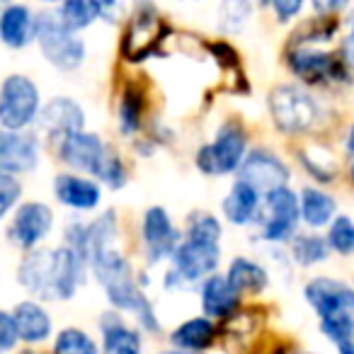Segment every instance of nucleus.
<instances>
[{
  "label": "nucleus",
  "mask_w": 354,
  "mask_h": 354,
  "mask_svg": "<svg viewBox=\"0 0 354 354\" xmlns=\"http://www.w3.org/2000/svg\"><path fill=\"white\" fill-rule=\"evenodd\" d=\"M88 267L104 289V296L117 313H133L146 333H158L160 323L156 318L151 301L146 299L133 279L129 260L117 250V216L112 212L95 218L85 226Z\"/></svg>",
  "instance_id": "obj_1"
},
{
  "label": "nucleus",
  "mask_w": 354,
  "mask_h": 354,
  "mask_svg": "<svg viewBox=\"0 0 354 354\" xmlns=\"http://www.w3.org/2000/svg\"><path fill=\"white\" fill-rule=\"evenodd\" d=\"M221 262V223L212 214L192 216L187 238L177 243L170 255V272L165 274L167 289H187L218 270Z\"/></svg>",
  "instance_id": "obj_2"
},
{
  "label": "nucleus",
  "mask_w": 354,
  "mask_h": 354,
  "mask_svg": "<svg viewBox=\"0 0 354 354\" xmlns=\"http://www.w3.org/2000/svg\"><path fill=\"white\" fill-rule=\"evenodd\" d=\"M304 296L320 320V333L337 349L354 354V291L347 281L315 277L306 284Z\"/></svg>",
  "instance_id": "obj_3"
},
{
  "label": "nucleus",
  "mask_w": 354,
  "mask_h": 354,
  "mask_svg": "<svg viewBox=\"0 0 354 354\" xmlns=\"http://www.w3.org/2000/svg\"><path fill=\"white\" fill-rule=\"evenodd\" d=\"M59 153L66 165L75 167L80 172H90L97 180H102L107 187L119 189L127 183L124 162L114 153L107 151V146H104L97 133H88V131L71 133V136L61 138Z\"/></svg>",
  "instance_id": "obj_4"
},
{
  "label": "nucleus",
  "mask_w": 354,
  "mask_h": 354,
  "mask_svg": "<svg viewBox=\"0 0 354 354\" xmlns=\"http://www.w3.org/2000/svg\"><path fill=\"white\" fill-rule=\"evenodd\" d=\"M39 114V90L27 75L12 73L0 85V124L8 131L27 129Z\"/></svg>",
  "instance_id": "obj_5"
},
{
  "label": "nucleus",
  "mask_w": 354,
  "mask_h": 354,
  "mask_svg": "<svg viewBox=\"0 0 354 354\" xmlns=\"http://www.w3.org/2000/svg\"><path fill=\"white\" fill-rule=\"evenodd\" d=\"M35 39L39 41L41 54L59 71H73L83 64L85 44L73 32L64 30L54 15H39L35 20Z\"/></svg>",
  "instance_id": "obj_6"
},
{
  "label": "nucleus",
  "mask_w": 354,
  "mask_h": 354,
  "mask_svg": "<svg viewBox=\"0 0 354 354\" xmlns=\"http://www.w3.org/2000/svg\"><path fill=\"white\" fill-rule=\"evenodd\" d=\"M270 112L277 129L284 133H304L315 124L318 107L313 97L294 85H279L270 95Z\"/></svg>",
  "instance_id": "obj_7"
},
{
  "label": "nucleus",
  "mask_w": 354,
  "mask_h": 354,
  "mask_svg": "<svg viewBox=\"0 0 354 354\" xmlns=\"http://www.w3.org/2000/svg\"><path fill=\"white\" fill-rule=\"evenodd\" d=\"M245 158V133L236 124H226L209 146L199 148L197 165L207 175H228L241 167Z\"/></svg>",
  "instance_id": "obj_8"
},
{
  "label": "nucleus",
  "mask_w": 354,
  "mask_h": 354,
  "mask_svg": "<svg viewBox=\"0 0 354 354\" xmlns=\"http://www.w3.org/2000/svg\"><path fill=\"white\" fill-rule=\"evenodd\" d=\"M299 226V197L289 187H279L265 194V216H262V241H291Z\"/></svg>",
  "instance_id": "obj_9"
},
{
  "label": "nucleus",
  "mask_w": 354,
  "mask_h": 354,
  "mask_svg": "<svg viewBox=\"0 0 354 354\" xmlns=\"http://www.w3.org/2000/svg\"><path fill=\"white\" fill-rule=\"evenodd\" d=\"M243 183H248L252 189H255L260 197L274 192L279 187H286L289 183V170L286 165L270 151H252L243 158L241 162V177Z\"/></svg>",
  "instance_id": "obj_10"
},
{
  "label": "nucleus",
  "mask_w": 354,
  "mask_h": 354,
  "mask_svg": "<svg viewBox=\"0 0 354 354\" xmlns=\"http://www.w3.org/2000/svg\"><path fill=\"white\" fill-rule=\"evenodd\" d=\"M54 228V214L46 204L27 202L17 209L10 226V238L22 250H35Z\"/></svg>",
  "instance_id": "obj_11"
},
{
  "label": "nucleus",
  "mask_w": 354,
  "mask_h": 354,
  "mask_svg": "<svg viewBox=\"0 0 354 354\" xmlns=\"http://www.w3.org/2000/svg\"><path fill=\"white\" fill-rule=\"evenodd\" d=\"M143 245H146V255L151 262L170 260L175 252L177 243H180V231L172 226L170 216L162 207H151L143 216Z\"/></svg>",
  "instance_id": "obj_12"
},
{
  "label": "nucleus",
  "mask_w": 354,
  "mask_h": 354,
  "mask_svg": "<svg viewBox=\"0 0 354 354\" xmlns=\"http://www.w3.org/2000/svg\"><path fill=\"white\" fill-rule=\"evenodd\" d=\"M39 162V141L35 133L0 131V172L20 175L32 172Z\"/></svg>",
  "instance_id": "obj_13"
},
{
  "label": "nucleus",
  "mask_w": 354,
  "mask_h": 354,
  "mask_svg": "<svg viewBox=\"0 0 354 354\" xmlns=\"http://www.w3.org/2000/svg\"><path fill=\"white\" fill-rule=\"evenodd\" d=\"M17 281L37 299L54 301V250H30L20 262Z\"/></svg>",
  "instance_id": "obj_14"
},
{
  "label": "nucleus",
  "mask_w": 354,
  "mask_h": 354,
  "mask_svg": "<svg viewBox=\"0 0 354 354\" xmlns=\"http://www.w3.org/2000/svg\"><path fill=\"white\" fill-rule=\"evenodd\" d=\"M10 315L17 330V339L25 344H41L54 333L51 313L39 301H20V304L12 308Z\"/></svg>",
  "instance_id": "obj_15"
},
{
  "label": "nucleus",
  "mask_w": 354,
  "mask_h": 354,
  "mask_svg": "<svg viewBox=\"0 0 354 354\" xmlns=\"http://www.w3.org/2000/svg\"><path fill=\"white\" fill-rule=\"evenodd\" d=\"M37 119H39V127L44 129L46 133L61 136V138L71 136V133H75V131H83V127H85L83 107L68 97H56V100H51V102H46L44 109L37 114Z\"/></svg>",
  "instance_id": "obj_16"
},
{
  "label": "nucleus",
  "mask_w": 354,
  "mask_h": 354,
  "mask_svg": "<svg viewBox=\"0 0 354 354\" xmlns=\"http://www.w3.org/2000/svg\"><path fill=\"white\" fill-rule=\"evenodd\" d=\"M102 352L100 354H143V337L136 328L124 323L122 313L100 315Z\"/></svg>",
  "instance_id": "obj_17"
},
{
  "label": "nucleus",
  "mask_w": 354,
  "mask_h": 354,
  "mask_svg": "<svg viewBox=\"0 0 354 354\" xmlns=\"http://www.w3.org/2000/svg\"><path fill=\"white\" fill-rule=\"evenodd\" d=\"M199 296H202V308L204 315L212 320L216 318H231L233 313L241 306V294L231 289V284L226 281L223 274H209L207 279L202 281V289H199Z\"/></svg>",
  "instance_id": "obj_18"
},
{
  "label": "nucleus",
  "mask_w": 354,
  "mask_h": 354,
  "mask_svg": "<svg viewBox=\"0 0 354 354\" xmlns=\"http://www.w3.org/2000/svg\"><path fill=\"white\" fill-rule=\"evenodd\" d=\"M214 342H216V323L207 315H194L170 333V344L177 352L202 354Z\"/></svg>",
  "instance_id": "obj_19"
},
{
  "label": "nucleus",
  "mask_w": 354,
  "mask_h": 354,
  "mask_svg": "<svg viewBox=\"0 0 354 354\" xmlns=\"http://www.w3.org/2000/svg\"><path fill=\"white\" fill-rule=\"evenodd\" d=\"M54 194L61 204L71 209H78V212H90L100 204L102 197V189L88 180V177H78V175H59L54 180Z\"/></svg>",
  "instance_id": "obj_20"
},
{
  "label": "nucleus",
  "mask_w": 354,
  "mask_h": 354,
  "mask_svg": "<svg viewBox=\"0 0 354 354\" xmlns=\"http://www.w3.org/2000/svg\"><path fill=\"white\" fill-rule=\"evenodd\" d=\"M35 39V17L27 6H10L0 15V41L22 49Z\"/></svg>",
  "instance_id": "obj_21"
},
{
  "label": "nucleus",
  "mask_w": 354,
  "mask_h": 354,
  "mask_svg": "<svg viewBox=\"0 0 354 354\" xmlns=\"http://www.w3.org/2000/svg\"><path fill=\"white\" fill-rule=\"evenodd\" d=\"M260 202H262L260 194L248 183L238 180L231 187V192H228V197L223 199V216H226L233 226H248L252 218H257Z\"/></svg>",
  "instance_id": "obj_22"
},
{
  "label": "nucleus",
  "mask_w": 354,
  "mask_h": 354,
  "mask_svg": "<svg viewBox=\"0 0 354 354\" xmlns=\"http://www.w3.org/2000/svg\"><path fill=\"white\" fill-rule=\"evenodd\" d=\"M226 281L236 294H260L270 284V274L257 262L248 260V257H236L226 272Z\"/></svg>",
  "instance_id": "obj_23"
},
{
  "label": "nucleus",
  "mask_w": 354,
  "mask_h": 354,
  "mask_svg": "<svg viewBox=\"0 0 354 354\" xmlns=\"http://www.w3.org/2000/svg\"><path fill=\"white\" fill-rule=\"evenodd\" d=\"M335 209H337V202L330 194L320 192V189H304L299 202V218H304L310 228H320L330 223Z\"/></svg>",
  "instance_id": "obj_24"
},
{
  "label": "nucleus",
  "mask_w": 354,
  "mask_h": 354,
  "mask_svg": "<svg viewBox=\"0 0 354 354\" xmlns=\"http://www.w3.org/2000/svg\"><path fill=\"white\" fill-rule=\"evenodd\" d=\"M291 68L306 80H323L335 78L337 59L333 54H320V51H296L291 56Z\"/></svg>",
  "instance_id": "obj_25"
},
{
  "label": "nucleus",
  "mask_w": 354,
  "mask_h": 354,
  "mask_svg": "<svg viewBox=\"0 0 354 354\" xmlns=\"http://www.w3.org/2000/svg\"><path fill=\"white\" fill-rule=\"evenodd\" d=\"M56 22L68 32H80L95 22V10L90 8L88 0H61L59 12H56Z\"/></svg>",
  "instance_id": "obj_26"
},
{
  "label": "nucleus",
  "mask_w": 354,
  "mask_h": 354,
  "mask_svg": "<svg viewBox=\"0 0 354 354\" xmlns=\"http://www.w3.org/2000/svg\"><path fill=\"white\" fill-rule=\"evenodd\" d=\"M291 255L301 267H313L328 260L330 248L325 238L315 236V233H306V236H296L291 243Z\"/></svg>",
  "instance_id": "obj_27"
},
{
  "label": "nucleus",
  "mask_w": 354,
  "mask_h": 354,
  "mask_svg": "<svg viewBox=\"0 0 354 354\" xmlns=\"http://www.w3.org/2000/svg\"><path fill=\"white\" fill-rule=\"evenodd\" d=\"M51 354H100V344L80 328H64L54 339Z\"/></svg>",
  "instance_id": "obj_28"
},
{
  "label": "nucleus",
  "mask_w": 354,
  "mask_h": 354,
  "mask_svg": "<svg viewBox=\"0 0 354 354\" xmlns=\"http://www.w3.org/2000/svg\"><path fill=\"white\" fill-rule=\"evenodd\" d=\"M328 248L339 255H349L354 250V223L349 221V216H337L330 223L328 231Z\"/></svg>",
  "instance_id": "obj_29"
},
{
  "label": "nucleus",
  "mask_w": 354,
  "mask_h": 354,
  "mask_svg": "<svg viewBox=\"0 0 354 354\" xmlns=\"http://www.w3.org/2000/svg\"><path fill=\"white\" fill-rule=\"evenodd\" d=\"M141 107H143L141 93L127 90V95L122 100V107H119V127H122V131L127 136L136 133L138 127H141Z\"/></svg>",
  "instance_id": "obj_30"
},
{
  "label": "nucleus",
  "mask_w": 354,
  "mask_h": 354,
  "mask_svg": "<svg viewBox=\"0 0 354 354\" xmlns=\"http://www.w3.org/2000/svg\"><path fill=\"white\" fill-rule=\"evenodd\" d=\"M22 194V185L15 175H8V172H0V218L10 214V209L17 204Z\"/></svg>",
  "instance_id": "obj_31"
},
{
  "label": "nucleus",
  "mask_w": 354,
  "mask_h": 354,
  "mask_svg": "<svg viewBox=\"0 0 354 354\" xmlns=\"http://www.w3.org/2000/svg\"><path fill=\"white\" fill-rule=\"evenodd\" d=\"M17 330L12 323V315L8 310H0V354H10L17 347Z\"/></svg>",
  "instance_id": "obj_32"
},
{
  "label": "nucleus",
  "mask_w": 354,
  "mask_h": 354,
  "mask_svg": "<svg viewBox=\"0 0 354 354\" xmlns=\"http://www.w3.org/2000/svg\"><path fill=\"white\" fill-rule=\"evenodd\" d=\"M90 8L95 10V17H104V20H117L119 10H122V0H88Z\"/></svg>",
  "instance_id": "obj_33"
},
{
  "label": "nucleus",
  "mask_w": 354,
  "mask_h": 354,
  "mask_svg": "<svg viewBox=\"0 0 354 354\" xmlns=\"http://www.w3.org/2000/svg\"><path fill=\"white\" fill-rule=\"evenodd\" d=\"M270 3L274 8V15L281 22H289L291 17H296L301 12V6H304V0H270Z\"/></svg>",
  "instance_id": "obj_34"
},
{
  "label": "nucleus",
  "mask_w": 354,
  "mask_h": 354,
  "mask_svg": "<svg viewBox=\"0 0 354 354\" xmlns=\"http://www.w3.org/2000/svg\"><path fill=\"white\" fill-rule=\"evenodd\" d=\"M349 0H313V8L320 15H333V12L342 10Z\"/></svg>",
  "instance_id": "obj_35"
},
{
  "label": "nucleus",
  "mask_w": 354,
  "mask_h": 354,
  "mask_svg": "<svg viewBox=\"0 0 354 354\" xmlns=\"http://www.w3.org/2000/svg\"><path fill=\"white\" fill-rule=\"evenodd\" d=\"M165 354H192V352H177V349H172V352H165Z\"/></svg>",
  "instance_id": "obj_36"
},
{
  "label": "nucleus",
  "mask_w": 354,
  "mask_h": 354,
  "mask_svg": "<svg viewBox=\"0 0 354 354\" xmlns=\"http://www.w3.org/2000/svg\"><path fill=\"white\" fill-rule=\"evenodd\" d=\"M20 354H39V352H35V349H25V352H20Z\"/></svg>",
  "instance_id": "obj_37"
},
{
  "label": "nucleus",
  "mask_w": 354,
  "mask_h": 354,
  "mask_svg": "<svg viewBox=\"0 0 354 354\" xmlns=\"http://www.w3.org/2000/svg\"><path fill=\"white\" fill-rule=\"evenodd\" d=\"M41 3H61V0H41Z\"/></svg>",
  "instance_id": "obj_38"
},
{
  "label": "nucleus",
  "mask_w": 354,
  "mask_h": 354,
  "mask_svg": "<svg viewBox=\"0 0 354 354\" xmlns=\"http://www.w3.org/2000/svg\"><path fill=\"white\" fill-rule=\"evenodd\" d=\"M299 354H320V352H299Z\"/></svg>",
  "instance_id": "obj_39"
}]
</instances>
